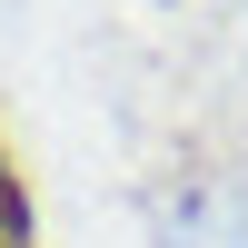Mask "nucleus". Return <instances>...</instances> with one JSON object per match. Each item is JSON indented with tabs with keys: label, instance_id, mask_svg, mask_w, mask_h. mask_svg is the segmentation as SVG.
Segmentation results:
<instances>
[]
</instances>
